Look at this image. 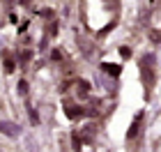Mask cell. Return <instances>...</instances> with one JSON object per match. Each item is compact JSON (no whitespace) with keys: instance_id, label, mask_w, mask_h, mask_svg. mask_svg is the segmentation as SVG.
<instances>
[{"instance_id":"6da1fadb","label":"cell","mask_w":161,"mask_h":152,"mask_svg":"<svg viewBox=\"0 0 161 152\" xmlns=\"http://www.w3.org/2000/svg\"><path fill=\"white\" fill-rule=\"evenodd\" d=\"M104 69H108V74H120V67H115V65H104Z\"/></svg>"}]
</instances>
